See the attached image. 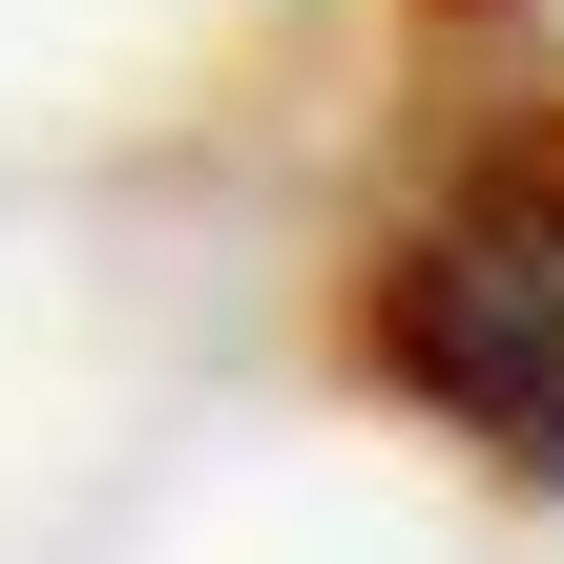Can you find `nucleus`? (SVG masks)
Returning a JSON list of instances; mask_svg holds the SVG:
<instances>
[{
  "label": "nucleus",
  "mask_w": 564,
  "mask_h": 564,
  "mask_svg": "<svg viewBox=\"0 0 564 564\" xmlns=\"http://www.w3.org/2000/svg\"><path fill=\"white\" fill-rule=\"evenodd\" d=\"M356 356H377L460 460L564 481V126L460 147V167L398 209L377 293H356Z\"/></svg>",
  "instance_id": "1"
}]
</instances>
